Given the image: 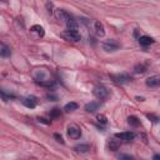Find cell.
Listing matches in <instances>:
<instances>
[{
	"label": "cell",
	"mask_w": 160,
	"mask_h": 160,
	"mask_svg": "<svg viewBox=\"0 0 160 160\" xmlns=\"http://www.w3.org/2000/svg\"><path fill=\"white\" fill-rule=\"evenodd\" d=\"M111 79L113 81L119 85H125V84H129L132 81V76L126 73H119V74H111Z\"/></svg>",
	"instance_id": "6da1fadb"
},
{
	"label": "cell",
	"mask_w": 160,
	"mask_h": 160,
	"mask_svg": "<svg viewBox=\"0 0 160 160\" xmlns=\"http://www.w3.org/2000/svg\"><path fill=\"white\" fill-rule=\"evenodd\" d=\"M93 94H94V96H95L96 99L104 100V99H106V98L109 96V90H108L106 86H104V85H96L95 88H94V90H93Z\"/></svg>",
	"instance_id": "7a4b0ae2"
},
{
	"label": "cell",
	"mask_w": 160,
	"mask_h": 160,
	"mask_svg": "<svg viewBox=\"0 0 160 160\" xmlns=\"http://www.w3.org/2000/svg\"><path fill=\"white\" fill-rule=\"evenodd\" d=\"M63 36L69 41H79L80 39H81V35H80V33L78 30H70V29H68V30H65L63 33Z\"/></svg>",
	"instance_id": "3957f363"
},
{
	"label": "cell",
	"mask_w": 160,
	"mask_h": 160,
	"mask_svg": "<svg viewBox=\"0 0 160 160\" xmlns=\"http://www.w3.org/2000/svg\"><path fill=\"white\" fill-rule=\"evenodd\" d=\"M120 48V44L116 40H113V39H109L106 40V41L103 43V49L105 50V52L108 53H113V52H116Z\"/></svg>",
	"instance_id": "277c9868"
},
{
	"label": "cell",
	"mask_w": 160,
	"mask_h": 160,
	"mask_svg": "<svg viewBox=\"0 0 160 160\" xmlns=\"http://www.w3.org/2000/svg\"><path fill=\"white\" fill-rule=\"evenodd\" d=\"M68 135L69 138H71V139H80L81 138V130L80 128H78L76 125H70L68 128Z\"/></svg>",
	"instance_id": "5b68a950"
},
{
	"label": "cell",
	"mask_w": 160,
	"mask_h": 160,
	"mask_svg": "<svg viewBox=\"0 0 160 160\" xmlns=\"http://www.w3.org/2000/svg\"><path fill=\"white\" fill-rule=\"evenodd\" d=\"M145 84L149 88H160V75H153L148 78Z\"/></svg>",
	"instance_id": "8992f818"
},
{
	"label": "cell",
	"mask_w": 160,
	"mask_h": 160,
	"mask_svg": "<svg viewBox=\"0 0 160 160\" xmlns=\"http://www.w3.org/2000/svg\"><path fill=\"white\" fill-rule=\"evenodd\" d=\"M115 138L116 139H120V140H124V141H132V140H134V138H135V133H133V132L116 133Z\"/></svg>",
	"instance_id": "52a82bcc"
},
{
	"label": "cell",
	"mask_w": 160,
	"mask_h": 160,
	"mask_svg": "<svg viewBox=\"0 0 160 160\" xmlns=\"http://www.w3.org/2000/svg\"><path fill=\"white\" fill-rule=\"evenodd\" d=\"M23 104L29 109H34L36 105H38V100H36L35 96H29V98H25L23 100Z\"/></svg>",
	"instance_id": "ba28073f"
},
{
	"label": "cell",
	"mask_w": 160,
	"mask_h": 160,
	"mask_svg": "<svg viewBox=\"0 0 160 160\" xmlns=\"http://www.w3.org/2000/svg\"><path fill=\"white\" fill-rule=\"evenodd\" d=\"M138 41H139V44L143 45V46H149V45H151L153 43H154V39L150 38V36L143 35V36H140V38L138 39Z\"/></svg>",
	"instance_id": "9c48e42d"
},
{
	"label": "cell",
	"mask_w": 160,
	"mask_h": 160,
	"mask_svg": "<svg viewBox=\"0 0 160 160\" xmlns=\"http://www.w3.org/2000/svg\"><path fill=\"white\" fill-rule=\"evenodd\" d=\"M99 108H100V103H98V101H92V103L85 105V110L88 113H95Z\"/></svg>",
	"instance_id": "30bf717a"
},
{
	"label": "cell",
	"mask_w": 160,
	"mask_h": 160,
	"mask_svg": "<svg viewBox=\"0 0 160 160\" xmlns=\"http://www.w3.org/2000/svg\"><path fill=\"white\" fill-rule=\"evenodd\" d=\"M0 55L3 58H9L12 55V52H10V48L8 45H5L4 43L1 44V48H0Z\"/></svg>",
	"instance_id": "8fae6325"
},
{
	"label": "cell",
	"mask_w": 160,
	"mask_h": 160,
	"mask_svg": "<svg viewBox=\"0 0 160 160\" xmlns=\"http://www.w3.org/2000/svg\"><path fill=\"white\" fill-rule=\"evenodd\" d=\"M95 33L98 36H104L105 35V29H104V25L100 23V21H96L95 23Z\"/></svg>",
	"instance_id": "7c38bea8"
},
{
	"label": "cell",
	"mask_w": 160,
	"mask_h": 160,
	"mask_svg": "<svg viewBox=\"0 0 160 160\" xmlns=\"http://www.w3.org/2000/svg\"><path fill=\"white\" fill-rule=\"evenodd\" d=\"M74 150L76 153H88L90 150V145L89 144H80V145H76L74 148Z\"/></svg>",
	"instance_id": "4fadbf2b"
},
{
	"label": "cell",
	"mask_w": 160,
	"mask_h": 160,
	"mask_svg": "<svg viewBox=\"0 0 160 160\" xmlns=\"http://www.w3.org/2000/svg\"><path fill=\"white\" fill-rule=\"evenodd\" d=\"M30 30L33 33H36L39 36H44L45 35V30H44V28L43 26H40V25H34V26H31Z\"/></svg>",
	"instance_id": "5bb4252c"
},
{
	"label": "cell",
	"mask_w": 160,
	"mask_h": 160,
	"mask_svg": "<svg viewBox=\"0 0 160 160\" xmlns=\"http://www.w3.org/2000/svg\"><path fill=\"white\" fill-rule=\"evenodd\" d=\"M78 108H79V105H78V104L74 103V101H70V103H68V104L64 106V110L66 111V113H70V111L76 110Z\"/></svg>",
	"instance_id": "9a60e30c"
},
{
	"label": "cell",
	"mask_w": 160,
	"mask_h": 160,
	"mask_svg": "<svg viewBox=\"0 0 160 160\" xmlns=\"http://www.w3.org/2000/svg\"><path fill=\"white\" fill-rule=\"evenodd\" d=\"M128 123L132 126H139L140 125V120H139V118H136L135 115L129 116V118H128Z\"/></svg>",
	"instance_id": "2e32d148"
},
{
	"label": "cell",
	"mask_w": 160,
	"mask_h": 160,
	"mask_svg": "<svg viewBox=\"0 0 160 160\" xmlns=\"http://www.w3.org/2000/svg\"><path fill=\"white\" fill-rule=\"evenodd\" d=\"M119 148H120V143L118 140H110V143H109V149H110L111 151H116Z\"/></svg>",
	"instance_id": "e0dca14e"
},
{
	"label": "cell",
	"mask_w": 160,
	"mask_h": 160,
	"mask_svg": "<svg viewBox=\"0 0 160 160\" xmlns=\"http://www.w3.org/2000/svg\"><path fill=\"white\" fill-rule=\"evenodd\" d=\"M61 115V110L58 108H54L52 111H50V118H59Z\"/></svg>",
	"instance_id": "ac0fdd59"
},
{
	"label": "cell",
	"mask_w": 160,
	"mask_h": 160,
	"mask_svg": "<svg viewBox=\"0 0 160 160\" xmlns=\"http://www.w3.org/2000/svg\"><path fill=\"white\" fill-rule=\"evenodd\" d=\"M134 70H135L136 74H143V73L146 71V68L140 64V65H135V69H134Z\"/></svg>",
	"instance_id": "d6986e66"
},
{
	"label": "cell",
	"mask_w": 160,
	"mask_h": 160,
	"mask_svg": "<svg viewBox=\"0 0 160 160\" xmlns=\"http://www.w3.org/2000/svg\"><path fill=\"white\" fill-rule=\"evenodd\" d=\"M1 98H3V100H4V101H8L10 99H14L15 96H14L13 94H8V95H6L5 90H1Z\"/></svg>",
	"instance_id": "ffe728a7"
},
{
	"label": "cell",
	"mask_w": 160,
	"mask_h": 160,
	"mask_svg": "<svg viewBox=\"0 0 160 160\" xmlns=\"http://www.w3.org/2000/svg\"><path fill=\"white\" fill-rule=\"evenodd\" d=\"M96 120L100 123V124H104V125L108 123V119H106V116H105V115H103V114H99V115H98V116H96Z\"/></svg>",
	"instance_id": "44dd1931"
},
{
	"label": "cell",
	"mask_w": 160,
	"mask_h": 160,
	"mask_svg": "<svg viewBox=\"0 0 160 160\" xmlns=\"http://www.w3.org/2000/svg\"><path fill=\"white\" fill-rule=\"evenodd\" d=\"M118 159L119 160H135L133 158V156H130V155H128V154H120L119 156H118Z\"/></svg>",
	"instance_id": "7402d4cb"
},
{
	"label": "cell",
	"mask_w": 160,
	"mask_h": 160,
	"mask_svg": "<svg viewBox=\"0 0 160 160\" xmlns=\"http://www.w3.org/2000/svg\"><path fill=\"white\" fill-rule=\"evenodd\" d=\"M146 116H148V119H150L153 123H158L159 120H160V119L158 118V116H156V115H154V114H148Z\"/></svg>",
	"instance_id": "603a6c76"
},
{
	"label": "cell",
	"mask_w": 160,
	"mask_h": 160,
	"mask_svg": "<svg viewBox=\"0 0 160 160\" xmlns=\"http://www.w3.org/2000/svg\"><path fill=\"white\" fill-rule=\"evenodd\" d=\"M54 138H55V139H56V141H58V143H60V144H64V139H63V136H61L60 134L55 133V134H54Z\"/></svg>",
	"instance_id": "cb8c5ba5"
},
{
	"label": "cell",
	"mask_w": 160,
	"mask_h": 160,
	"mask_svg": "<svg viewBox=\"0 0 160 160\" xmlns=\"http://www.w3.org/2000/svg\"><path fill=\"white\" fill-rule=\"evenodd\" d=\"M38 120H39V123H43V124H45V125H50V124H52V121L48 120V119H45V118H38Z\"/></svg>",
	"instance_id": "d4e9b609"
},
{
	"label": "cell",
	"mask_w": 160,
	"mask_h": 160,
	"mask_svg": "<svg viewBox=\"0 0 160 160\" xmlns=\"http://www.w3.org/2000/svg\"><path fill=\"white\" fill-rule=\"evenodd\" d=\"M53 3H46V8H48V12L50 13V14H53L54 13V10H53Z\"/></svg>",
	"instance_id": "484cf974"
},
{
	"label": "cell",
	"mask_w": 160,
	"mask_h": 160,
	"mask_svg": "<svg viewBox=\"0 0 160 160\" xmlns=\"http://www.w3.org/2000/svg\"><path fill=\"white\" fill-rule=\"evenodd\" d=\"M46 98H48V99H53L54 101L58 100V96H56V95H54V94H48V95H46Z\"/></svg>",
	"instance_id": "4316f807"
},
{
	"label": "cell",
	"mask_w": 160,
	"mask_h": 160,
	"mask_svg": "<svg viewBox=\"0 0 160 160\" xmlns=\"http://www.w3.org/2000/svg\"><path fill=\"white\" fill-rule=\"evenodd\" d=\"M153 160H160V154H155L153 156Z\"/></svg>",
	"instance_id": "83f0119b"
},
{
	"label": "cell",
	"mask_w": 160,
	"mask_h": 160,
	"mask_svg": "<svg viewBox=\"0 0 160 160\" xmlns=\"http://www.w3.org/2000/svg\"><path fill=\"white\" fill-rule=\"evenodd\" d=\"M136 100H139V101H144V98H140V96H136Z\"/></svg>",
	"instance_id": "f1b7e54d"
}]
</instances>
